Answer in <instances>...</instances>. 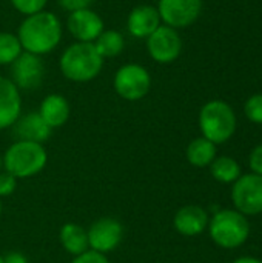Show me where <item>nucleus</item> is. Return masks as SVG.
Masks as SVG:
<instances>
[{
	"label": "nucleus",
	"mask_w": 262,
	"mask_h": 263,
	"mask_svg": "<svg viewBox=\"0 0 262 263\" xmlns=\"http://www.w3.org/2000/svg\"><path fill=\"white\" fill-rule=\"evenodd\" d=\"M3 263H28V260L20 253H9L3 257Z\"/></svg>",
	"instance_id": "29"
},
{
	"label": "nucleus",
	"mask_w": 262,
	"mask_h": 263,
	"mask_svg": "<svg viewBox=\"0 0 262 263\" xmlns=\"http://www.w3.org/2000/svg\"><path fill=\"white\" fill-rule=\"evenodd\" d=\"M113 86L122 99L136 102L150 92L151 76L148 69L139 63H125L116 71Z\"/></svg>",
	"instance_id": "6"
},
{
	"label": "nucleus",
	"mask_w": 262,
	"mask_h": 263,
	"mask_svg": "<svg viewBox=\"0 0 262 263\" xmlns=\"http://www.w3.org/2000/svg\"><path fill=\"white\" fill-rule=\"evenodd\" d=\"M212 176L222 183L236 182L241 177V168L236 160L230 157H218L212 163Z\"/></svg>",
	"instance_id": "21"
},
{
	"label": "nucleus",
	"mask_w": 262,
	"mask_h": 263,
	"mask_svg": "<svg viewBox=\"0 0 262 263\" xmlns=\"http://www.w3.org/2000/svg\"><path fill=\"white\" fill-rule=\"evenodd\" d=\"M86 234H88V245L91 247V250L100 254H107L116 250L117 245L120 243L124 236V228L120 222H117L116 219L103 217L96 220L90 227Z\"/></svg>",
	"instance_id": "11"
},
{
	"label": "nucleus",
	"mask_w": 262,
	"mask_h": 263,
	"mask_svg": "<svg viewBox=\"0 0 262 263\" xmlns=\"http://www.w3.org/2000/svg\"><path fill=\"white\" fill-rule=\"evenodd\" d=\"M158 12L162 25L178 28H187L193 25L202 9V0H159Z\"/></svg>",
	"instance_id": "9"
},
{
	"label": "nucleus",
	"mask_w": 262,
	"mask_h": 263,
	"mask_svg": "<svg viewBox=\"0 0 262 263\" xmlns=\"http://www.w3.org/2000/svg\"><path fill=\"white\" fill-rule=\"evenodd\" d=\"M46 160L48 156L42 143L17 140L6 149L3 156V166L15 179H25L40 173L45 168Z\"/></svg>",
	"instance_id": "3"
},
{
	"label": "nucleus",
	"mask_w": 262,
	"mask_h": 263,
	"mask_svg": "<svg viewBox=\"0 0 262 263\" xmlns=\"http://www.w3.org/2000/svg\"><path fill=\"white\" fill-rule=\"evenodd\" d=\"M2 166H3V159H2V156H0V171H2Z\"/></svg>",
	"instance_id": "31"
},
{
	"label": "nucleus",
	"mask_w": 262,
	"mask_h": 263,
	"mask_svg": "<svg viewBox=\"0 0 262 263\" xmlns=\"http://www.w3.org/2000/svg\"><path fill=\"white\" fill-rule=\"evenodd\" d=\"M23 48L17 34L2 31L0 32V66H9L20 54Z\"/></svg>",
	"instance_id": "22"
},
{
	"label": "nucleus",
	"mask_w": 262,
	"mask_h": 263,
	"mask_svg": "<svg viewBox=\"0 0 262 263\" xmlns=\"http://www.w3.org/2000/svg\"><path fill=\"white\" fill-rule=\"evenodd\" d=\"M216 157V146L205 137L195 139L187 148V159L193 166L204 168L210 165Z\"/></svg>",
	"instance_id": "20"
},
{
	"label": "nucleus",
	"mask_w": 262,
	"mask_h": 263,
	"mask_svg": "<svg viewBox=\"0 0 262 263\" xmlns=\"http://www.w3.org/2000/svg\"><path fill=\"white\" fill-rule=\"evenodd\" d=\"M147 40V51L150 57L161 65L173 63L182 51V39L179 32L167 25H161Z\"/></svg>",
	"instance_id": "7"
},
{
	"label": "nucleus",
	"mask_w": 262,
	"mask_h": 263,
	"mask_svg": "<svg viewBox=\"0 0 262 263\" xmlns=\"http://www.w3.org/2000/svg\"><path fill=\"white\" fill-rule=\"evenodd\" d=\"M62 34L63 26L60 18L54 12L45 9L26 15L17 29V37L23 51L40 57L59 46Z\"/></svg>",
	"instance_id": "1"
},
{
	"label": "nucleus",
	"mask_w": 262,
	"mask_h": 263,
	"mask_svg": "<svg viewBox=\"0 0 262 263\" xmlns=\"http://www.w3.org/2000/svg\"><path fill=\"white\" fill-rule=\"evenodd\" d=\"M71 263H110V260L105 257V254H100L97 251H85Z\"/></svg>",
	"instance_id": "26"
},
{
	"label": "nucleus",
	"mask_w": 262,
	"mask_h": 263,
	"mask_svg": "<svg viewBox=\"0 0 262 263\" xmlns=\"http://www.w3.org/2000/svg\"><path fill=\"white\" fill-rule=\"evenodd\" d=\"M250 168L255 174L262 176V145L256 146L250 154Z\"/></svg>",
	"instance_id": "28"
},
{
	"label": "nucleus",
	"mask_w": 262,
	"mask_h": 263,
	"mask_svg": "<svg viewBox=\"0 0 262 263\" xmlns=\"http://www.w3.org/2000/svg\"><path fill=\"white\" fill-rule=\"evenodd\" d=\"M9 66V79L19 89L32 91L42 85L45 77V65L40 55H34L23 51Z\"/></svg>",
	"instance_id": "8"
},
{
	"label": "nucleus",
	"mask_w": 262,
	"mask_h": 263,
	"mask_svg": "<svg viewBox=\"0 0 262 263\" xmlns=\"http://www.w3.org/2000/svg\"><path fill=\"white\" fill-rule=\"evenodd\" d=\"M22 112L20 89L11 79L0 76V129L12 126Z\"/></svg>",
	"instance_id": "14"
},
{
	"label": "nucleus",
	"mask_w": 262,
	"mask_h": 263,
	"mask_svg": "<svg viewBox=\"0 0 262 263\" xmlns=\"http://www.w3.org/2000/svg\"><path fill=\"white\" fill-rule=\"evenodd\" d=\"M9 2L14 6V9L23 14L25 17L43 11L48 3V0H9Z\"/></svg>",
	"instance_id": "23"
},
{
	"label": "nucleus",
	"mask_w": 262,
	"mask_h": 263,
	"mask_svg": "<svg viewBox=\"0 0 262 263\" xmlns=\"http://www.w3.org/2000/svg\"><path fill=\"white\" fill-rule=\"evenodd\" d=\"M39 114L51 129L60 128L69 117V103L60 94H48L40 103Z\"/></svg>",
	"instance_id": "17"
},
{
	"label": "nucleus",
	"mask_w": 262,
	"mask_h": 263,
	"mask_svg": "<svg viewBox=\"0 0 262 263\" xmlns=\"http://www.w3.org/2000/svg\"><path fill=\"white\" fill-rule=\"evenodd\" d=\"M199 126L207 140L215 145L224 143L236 129V116L229 103L212 100L205 103L199 112Z\"/></svg>",
	"instance_id": "4"
},
{
	"label": "nucleus",
	"mask_w": 262,
	"mask_h": 263,
	"mask_svg": "<svg viewBox=\"0 0 262 263\" xmlns=\"http://www.w3.org/2000/svg\"><path fill=\"white\" fill-rule=\"evenodd\" d=\"M60 242L63 248L76 257L88 251V247H90L86 231L80 225H76V223H65L62 227Z\"/></svg>",
	"instance_id": "18"
},
{
	"label": "nucleus",
	"mask_w": 262,
	"mask_h": 263,
	"mask_svg": "<svg viewBox=\"0 0 262 263\" xmlns=\"http://www.w3.org/2000/svg\"><path fill=\"white\" fill-rule=\"evenodd\" d=\"M162 25L158 8L153 5H137L127 17V29L136 39L150 37Z\"/></svg>",
	"instance_id": "13"
},
{
	"label": "nucleus",
	"mask_w": 262,
	"mask_h": 263,
	"mask_svg": "<svg viewBox=\"0 0 262 263\" xmlns=\"http://www.w3.org/2000/svg\"><path fill=\"white\" fill-rule=\"evenodd\" d=\"M0 263H3V257L2 256H0Z\"/></svg>",
	"instance_id": "32"
},
{
	"label": "nucleus",
	"mask_w": 262,
	"mask_h": 263,
	"mask_svg": "<svg viewBox=\"0 0 262 263\" xmlns=\"http://www.w3.org/2000/svg\"><path fill=\"white\" fill-rule=\"evenodd\" d=\"M15 186H17L15 177L12 174H9L8 171H5V173L0 171V197L11 196L15 191Z\"/></svg>",
	"instance_id": "25"
},
{
	"label": "nucleus",
	"mask_w": 262,
	"mask_h": 263,
	"mask_svg": "<svg viewBox=\"0 0 262 263\" xmlns=\"http://www.w3.org/2000/svg\"><path fill=\"white\" fill-rule=\"evenodd\" d=\"M233 263H262L258 259H253V257H242V259H238Z\"/></svg>",
	"instance_id": "30"
},
{
	"label": "nucleus",
	"mask_w": 262,
	"mask_h": 263,
	"mask_svg": "<svg viewBox=\"0 0 262 263\" xmlns=\"http://www.w3.org/2000/svg\"><path fill=\"white\" fill-rule=\"evenodd\" d=\"M94 0H57L59 6L73 12V11H77V9H85V8H90L93 5Z\"/></svg>",
	"instance_id": "27"
},
{
	"label": "nucleus",
	"mask_w": 262,
	"mask_h": 263,
	"mask_svg": "<svg viewBox=\"0 0 262 263\" xmlns=\"http://www.w3.org/2000/svg\"><path fill=\"white\" fill-rule=\"evenodd\" d=\"M66 29L77 42L93 43L102 34L105 26L102 17L96 11L85 8L69 12L66 18Z\"/></svg>",
	"instance_id": "12"
},
{
	"label": "nucleus",
	"mask_w": 262,
	"mask_h": 263,
	"mask_svg": "<svg viewBox=\"0 0 262 263\" xmlns=\"http://www.w3.org/2000/svg\"><path fill=\"white\" fill-rule=\"evenodd\" d=\"M59 68L63 77L76 83L94 80L103 69V59L93 43L76 42L65 48L59 59Z\"/></svg>",
	"instance_id": "2"
},
{
	"label": "nucleus",
	"mask_w": 262,
	"mask_h": 263,
	"mask_svg": "<svg viewBox=\"0 0 262 263\" xmlns=\"http://www.w3.org/2000/svg\"><path fill=\"white\" fill-rule=\"evenodd\" d=\"M249 233V222L239 211H219L210 222V236L222 248H238L247 240Z\"/></svg>",
	"instance_id": "5"
},
{
	"label": "nucleus",
	"mask_w": 262,
	"mask_h": 263,
	"mask_svg": "<svg viewBox=\"0 0 262 263\" xmlns=\"http://www.w3.org/2000/svg\"><path fill=\"white\" fill-rule=\"evenodd\" d=\"M0 213H2V203H0Z\"/></svg>",
	"instance_id": "33"
},
{
	"label": "nucleus",
	"mask_w": 262,
	"mask_h": 263,
	"mask_svg": "<svg viewBox=\"0 0 262 263\" xmlns=\"http://www.w3.org/2000/svg\"><path fill=\"white\" fill-rule=\"evenodd\" d=\"M246 116L255 123H262V94H255L247 100Z\"/></svg>",
	"instance_id": "24"
},
{
	"label": "nucleus",
	"mask_w": 262,
	"mask_h": 263,
	"mask_svg": "<svg viewBox=\"0 0 262 263\" xmlns=\"http://www.w3.org/2000/svg\"><path fill=\"white\" fill-rule=\"evenodd\" d=\"M208 223L207 213L196 205H188L181 208L174 216V228L184 236L201 234Z\"/></svg>",
	"instance_id": "16"
},
{
	"label": "nucleus",
	"mask_w": 262,
	"mask_h": 263,
	"mask_svg": "<svg viewBox=\"0 0 262 263\" xmlns=\"http://www.w3.org/2000/svg\"><path fill=\"white\" fill-rule=\"evenodd\" d=\"M12 126H14V134L19 140L36 142V143L46 142L53 131L45 123V120L40 117L39 112H28L26 116L19 117Z\"/></svg>",
	"instance_id": "15"
},
{
	"label": "nucleus",
	"mask_w": 262,
	"mask_h": 263,
	"mask_svg": "<svg viewBox=\"0 0 262 263\" xmlns=\"http://www.w3.org/2000/svg\"><path fill=\"white\" fill-rule=\"evenodd\" d=\"M232 199L241 214H261L262 176L253 173L239 177L235 182Z\"/></svg>",
	"instance_id": "10"
},
{
	"label": "nucleus",
	"mask_w": 262,
	"mask_h": 263,
	"mask_svg": "<svg viewBox=\"0 0 262 263\" xmlns=\"http://www.w3.org/2000/svg\"><path fill=\"white\" fill-rule=\"evenodd\" d=\"M93 45L103 60L113 59L125 49V37L117 29H103Z\"/></svg>",
	"instance_id": "19"
}]
</instances>
